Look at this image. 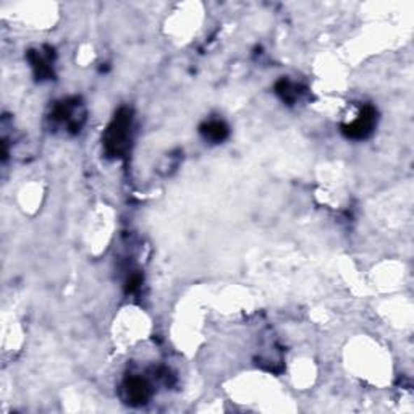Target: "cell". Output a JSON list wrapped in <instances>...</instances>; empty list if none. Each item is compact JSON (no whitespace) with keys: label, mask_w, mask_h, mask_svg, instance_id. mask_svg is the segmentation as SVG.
Listing matches in <instances>:
<instances>
[{"label":"cell","mask_w":414,"mask_h":414,"mask_svg":"<svg viewBox=\"0 0 414 414\" xmlns=\"http://www.w3.org/2000/svg\"><path fill=\"white\" fill-rule=\"evenodd\" d=\"M131 110L120 109L115 113L113 122L109 125V128L104 134V148L110 157H122L130 148L131 139Z\"/></svg>","instance_id":"cell-1"},{"label":"cell","mask_w":414,"mask_h":414,"mask_svg":"<svg viewBox=\"0 0 414 414\" xmlns=\"http://www.w3.org/2000/svg\"><path fill=\"white\" fill-rule=\"evenodd\" d=\"M151 385L143 377H128L123 384V398L131 406L146 405L151 398Z\"/></svg>","instance_id":"cell-4"},{"label":"cell","mask_w":414,"mask_h":414,"mask_svg":"<svg viewBox=\"0 0 414 414\" xmlns=\"http://www.w3.org/2000/svg\"><path fill=\"white\" fill-rule=\"evenodd\" d=\"M275 92L279 94V96L282 97V101L287 102V104H293L298 97H300V91H298V88L288 80H280L279 83H277Z\"/></svg>","instance_id":"cell-7"},{"label":"cell","mask_w":414,"mask_h":414,"mask_svg":"<svg viewBox=\"0 0 414 414\" xmlns=\"http://www.w3.org/2000/svg\"><path fill=\"white\" fill-rule=\"evenodd\" d=\"M228 133V127L220 120H211V122L204 123L201 127V134L204 136V139L211 141V143H222L223 139H227Z\"/></svg>","instance_id":"cell-6"},{"label":"cell","mask_w":414,"mask_h":414,"mask_svg":"<svg viewBox=\"0 0 414 414\" xmlns=\"http://www.w3.org/2000/svg\"><path fill=\"white\" fill-rule=\"evenodd\" d=\"M85 109H83L80 99H68V101H64L55 107L52 118L64 123L71 133H78L85 123Z\"/></svg>","instance_id":"cell-2"},{"label":"cell","mask_w":414,"mask_h":414,"mask_svg":"<svg viewBox=\"0 0 414 414\" xmlns=\"http://www.w3.org/2000/svg\"><path fill=\"white\" fill-rule=\"evenodd\" d=\"M52 55L54 54H44V52L29 50L28 59L34 68V73L36 76H38V80H50V78L54 76V71H52V67H50Z\"/></svg>","instance_id":"cell-5"},{"label":"cell","mask_w":414,"mask_h":414,"mask_svg":"<svg viewBox=\"0 0 414 414\" xmlns=\"http://www.w3.org/2000/svg\"><path fill=\"white\" fill-rule=\"evenodd\" d=\"M139 284H141V277L139 275H134V277H131V279L128 280V287H127V291L128 293H133L136 288L139 287Z\"/></svg>","instance_id":"cell-8"},{"label":"cell","mask_w":414,"mask_h":414,"mask_svg":"<svg viewBox=\"0 0 414 414\" xmlns=\"http://www.w3.org/2000/svg\"><path fill=\"white\" fill-rule=\"evenodd\" d=\"M375 123H377L375 109L371 106H366L363 107V110H361L358 118H356L353 123L343 125L342 131L343 134L350 139H366L368 136H371L372 131H374Z\"/></svg>","instance_id":"cell-3"}]
</instances>
